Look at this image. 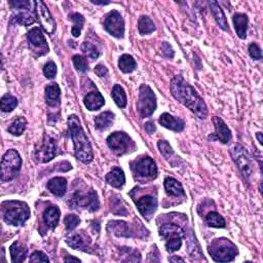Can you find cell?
<instances>
[{
	"label": "cell",
	"instance_id": "26",
	"mask_svg": "<svg viewBox=\"0 0 263 263\" xmlns=\"http://www.w3.org/2000/svg\"><path fill=\"white\" fill-rule=\"evenodd\" d=\"M10 256H12V261L14 263L24 262L27 258L28 250L24 244L21 242H15L9 248Z\"/></svg>",
	"mask_w": 263,
	"mask_h": 263
},
{
	"label": "cell",
	"instance_id": "28",
	"mask_svg": "<svg viewBox=\"0 0 263 263\" xmlns=\"http://www.w3.org/2000/svg\"><path fill=\"white\" fill-rule=\"evenodd\" d=\"M163 185H164V189H166L168 194L172 196L184 195L183 186L178 180L174 179L172 177H167L163 181Z\"/></svg>",
	"mask_w": 263,
	"mask_h": 263
},
{
	"label": "cell",
	"instance_id": "5",
	"mask_svg": "<svg viewBox=\"0 0 263 263\" xmlns=\"http://www.w3.org/2000/svg\"><path fill=\"white\" fill-rule=\"evenodd\" d=\"M22 167V158L19 152L15 149H9L1 160V181H12L17 177Z\"/></svg>",
	"mask_w": 263,
	"mask_h": 263
},
{
	"label": "cell",
	"instance_id": "30",
	"mask_svg": "<svg viewBox=\"0 0 263 263\" xmlns=\"http://www.w3.org/2000/svg\"><path fill=\"white\" fill-rule=\"evenodd\" d=\"M118 67L123 73H131L133 72L136 67H137V63L135 59L131 56V54H123L122 57L118 60Z\"/></svg>",
	"mask_w": 263,
	"mask_h": 263
},
{
	"label": "cell",
	"instance_id": "22",
	"mask_svg": "<svg viewBox=\"0 0 263 263\" xmlns=\"http://www.w3.org/2000/svg\"><path fill=\"white\" fill-rule=\"evenodd\" d=\"M61 90L57 83L48 84L46 87V102L50 107H58L60 105Z\"/></svg>",
	"mask_w": 263,
	"mask_h": 263
},
{
	"label": "cell",
	"instance_id": "9",
	"mask_svg": "<svg viewBox=\"0 0 263 263\" xmlns=\"http://www.w3.org/2000/svg\"><path fill=\"white\" fill-rule=\"evenodd\" d=\"M229 153L245 179L249 180L252 174V160L249 158L245 147L238 143H235L230 147Z\"/></svg>",
	"mask_w": 263,
	"mask_h": 263
},
{
	"label": "cell",
	"instance_id": "15",
	"mask_svg": "<svg viewBox=\"0 0 263 263\" xmlns=\"http://www.w3.org/2000/svg\"><path fill=\"white\" fill-rule=\"evenodd\" d=\"M34 4L36 21L48 34H53L56 31V22L52 17L48 6L42 1H34Z\"/></svg>",
	"mask_w": 263,
	"mask_h": 263
},
{
	"label": "cell",
	"instance_id": "44",
	"mask_svg": "<svg viewBox=\"0 0 263 263\" xmlns=\"http://www.w3.org/2000/svg\"><path fill=\"white\" fill-rule=\"evenodd\" d=\"M33 4L27 0H13V1H9V5L12 6L14 9H30V5Z\"/></svg>",
	"mask_w": 263,
	"mask_h": 263
},
{
	"label": "cell",
	"instance_id": "32",
	"mask_svg": "<svg viewBox=\"0 0 263 263\" xmlns=\"http://www.w3.org/2000/svg\"><path fill=\"white\" fill-rule=\"evenodd\" d=\"M69 20L73 23L72 26V30L71 33L74 37H79L80 32L83 28V24H84V18L82 15L79 14V13H72L68 16Z\"/></svg>",
	"mask_w": 263,
	"mask_h": 263
},
{
	"label": "cell",
	"instance_id": "6",
	"mask_svg": "<svg viewBox=\"0 0 263 263\" xmlns=\"http://www.w3.org/2000/svg\"><path fill=\"white\" fill-rule=\"evenodd\" d=\"M159 234L163 239H166V248L170 253L176 252L181 248L182 238L185 237L181 227L173 223H164L160 226Z\"/></svg>",
	"mask_w": 263,
	"mask_h": 263
},
{
	"label": "cell",
	"instance_id": "34",
	"mask_svg": "<svg viewBox=\"0 0 263 263\" xmlns=\"http://www.w3.org/2000/svg\"><path fill=\"white\" fill-rule=\"evenodd\" d=\"M111 96L113 101L119 108H125L127 106V95L124 89L119 84H115L112 89Z\"/></svg>",
	"mask_w": 263,
	"mask_h": 263
},
{
	"label": "cell",
	"instance_id": "45",
	"mask_svg": "<svg viewBox=\"0 0 263 263\" xmlns=\"http://www.w3.org/2000/svg\"><path fill=\"white\" fill-rule=\"evenodd\" d=\"M30 262H50V259L48 256L43 253L41 251H35L33 252L31 257H30Z\"/></svg>",
	"mask_w": 263,
	"mask_h": 263
},
{
	"label": "cell",
	"instance_id": "11",
	"mask_svg": "<svg viewBox=\"0 0 263 263\" xmlns=\"http://www.w3.org/2000/svg\"><path fill=\"white\" fill-rule=\"evenodd\" d=\"M131 169L134 171L137 177L141 179L152 180L158 176L157 163L151 158H141L131 164Z\"/></svg>",
	"mask_w": 263,
	"mask_h": 263
},
{
	"label": "cell",
	"instance_id": "41",
	"mask_svg": "<svg viewBox=\"0 0 263 263\" xmlns=\"http://www.w3.org/2000/svg\"><path fill=\"white\" fill-rule=\"evenodd\" d=\"M158 149H159L160 153L163 156V158H166L168 160H170V158H173L174 151H173V148L171 147V145H170V143L168 141H166V140L158 141Z\"/></svg>",
	"mask_w": 263,
	"mask_h": 263
},
{
	"label": "cell",
	"instance_id": "18",
	"mask_svg": "<svg viewBox=\"0 0 263 263\" xmlns=\"http://www.w3.org/2000/svg\"><path fill=\"white\" fill-rule=\"evenodd\" d=\"M159 124L176 133H180L185 128L184 120L180 117H175L170 113H162L159 117Z\"/></svg>",
	"mask_w": 263,
	"mask_h": 263
},
{
	"label": "cell",
	"instance_id": "25",
	"mask_svg": "<svg viewBox=\"0 0 263 263\" xmlns=\"http://www.w3.org/2000/svg\"><path fill=\"white\" fill-rule=\"evenodd\" d=\"M48 189L57 196H63L67 190V180L62 177L53 178L47 184Z\"/></svg>",
	"mask_w": 263,
	"mask_h": 263
},
{
	"label": "cell",
	"instance_id": "31",
	"mask_svg": "<svg viewBox=\"0 0 263 263\" xmlns=\"http://www.w3.org/2000/svg\"><path fill=\"white\" fill-rule=\"evenodd\" d=\"M138 29L140 34L147 35L156 31V25L148 16H142L138 22Z\"/></svg>",
	"mask_w": 263,
	"mask_h": 263
},
{
	"label": "cell",
	"instance_id": "35",
	"mask_svg": "<svg viewBox=\"0 0 263 263\" xmlns=\"http://www.w3.org/2000/svg\"><path fill=\"white\" fill-rule=\"evenodd\" d=\"M27 126V119L25 117H17L13 124L8 128V132L14 136H21L24 133Z\"/></svg>",
	"mask_w": 263,
	"mask_h": 263
},
{
	"label": "cell",
	"instance_id": "46",
	"mask_svg": "<svg viewBox=\"0 0 263 263\" xmlns=\"http://www.w3.org/2000/svg\"><path fill=\"white\" fill-rule=\"evenodd\" d=\"M249 53H250V56L254 60H261V58H262L261 50L256 45V43H251V45L249 46Z\"/></svg>",
	"mask_w": 263,
	"mask_h": 263
},
{
	"label": "cell",
	"instance_id": "43",
	"mask_svg": "<svg viewBox=\"0 0 263 263\" xmlns=\"http://www.w3.org/2000/svg\"><path fill=\"white\" fill-rule=\"evenodd\" d=\"M43 74H45V76L47 79H53L56 78L57 75V65L53 61H50L48 62L45 67H43Z\"/></svg>",
	"mask_w": 263,
	"mask_h": 263
},
{
	"label": "cell",
	"instance_id": "17",
	"mask_svg": "<svg viewBox=\"0 0 263 263\" xmlns=\"http://www.w3.org/2000/svg\"><path fill=\"white\" fill-rule=\"evenodd\" d=\"M212 120L216 128V132H215V134H212L209 136V140L210 141L218 140L224 144L228 143L230 138H232V133H230V130L224 123V120L218 116H214Z\"/></svg>",
	"mask_w": 263,
	"mask_h": 263
},
{
	"label": "cell",
	"instance_id": "53",
	"mask_svg": "<svg viewBox=\"0 0 263 263\" xmlns=\"http://www.w3.org/2000/svg\"><path fill=\"white\" fill-rule=\"evenodd\" d=\"M256 136L258 137V140H259V143L261 144V143H262V139H261V133H258V134H257Z\"/></svg>",
	"mask_w": 263,
	"mask_h": 263
},
{
	"label": "cell",
	"instance_id": "20",
	"mask_svg": "<svg viewBox=\"0 0 263 263\" xmlns=\"http://www.w3.org/2000/svg\"><path fill=\"white\" fill-rule=\"evenodd\" d=\"M60 216H61V211L59 208L56 206H51L47 208L45 212H43L42 218H43V221H45L46 225L49 228L54 229L59 224Z\"/></svg>",
	"mask_w": 263,
	"mask_h": 263
},
{
	"label": "cell",
	"instance_id": "24",
	"mask_svg": "<svg viewBox=\"0 0 263 263\" xmlns=\"http://www.w3.org/2000/svg\"><path fill=\"white\" fill-rule=\"evenodd\" d=\"M234 26L236 29L237 34L239 38L246 39L247 37V29H248V16L246 14H236L233 17Z\"/></svg>",
	"mask_w": 263,
	"mask_h": 263
},
{
	"label": "cell",
	"instance_id": "33",
	"mask_svg": "<svg viewBox=\"0 0 263 263\" xmlns=\"http://www.w3.org/2000/svg\"><path fill=\"white\" fill-rule=\"evenodd\" d=\"M109 232L113 233L117 237H130L127 232H129V225L124 221H111L107 226Z\"/></svg>",
	"mask_w": 263,
	"mask_h": 263
},
{
	"label": "cell",
	"instance_id": "3",
	"mask_svg": "<svg viewBox=\"0 0 263 263\" xmlns=\"http://www.w3.org/2000/svg\"><path fill=\"white\" fill-rule=\"evenodd\" d=\"M208 251L216 262H230L238 254L237 248L225 237L215 240Z\"/></svg>",
	"mask_w": 263,
	"mask_h": 263
},
{
	"label": "cell",
	"instance_id": "40",
	"mask_svg": "<svg viewBox=\"0 0 263 263\" xmlns=\"http://www.w3.org/2000/svg\"><path fill=\"white\" fill-rule=\"evenodd\" d=\"M72 62L74 67L78 69L81 73H85L89 70V63H87V60L85 57L80 56V54H75L72 58Z\"/></svg>",
	"mask_w": 263,
	"mask_h": 263
},
{
	"label": "cell",
	"instance_id": "19",
	"mask_svg": "<svg viewBox=\"0 0 263 263\" xmlns=\"http://www.w3.org/2000/svg\"><path fill=\"white\" fill-rule=\"evenodd\" d=\"M83 104L89 110L96 111L104 106L105 100L103 96L99 92H91L84 96Z\"/></svg>",
	"mask_w": 263,
	"mask_h": 263
},
{
	"label": "cell",
	"instance_id": "42",
	"mask_svg": "<svg viewBox=\"0 0 263 263\" xmlns=\"http://www.w3.org/2000/svg\"><path fill=\"white\" fill-rule=\"evenodd\" d=\"M65 226L67 230H73L75 227H78L80 223V219L79 216H76L74 214H69L65 217L64 219Z\"/></svg>",
	"mask_w": 263,
	"mask_h": 263
},
{
	"label": "cell",
	"instance_id": "49",
	"mask_svg": "<svg viewBox=\"0 0 263 263\" xmlns=\"http://www.w3.org/2000/svg\"><path fill=\"white\" fill-rule=\"evenodd\" d=\"M145 130L147 131V133L153 134L156 132V126L153 125V123H146L145 124Z\"/></svg>",
	"mask_w": 263,
	"mask_h": 263
},
{
	"label": "cell",
	"instance_id": "48",
	"mask_svg": "<svg viewBox=\"0 0 263 263\" xmlns=\"http://www.w3.org/2000/svg\"><path fill=\"white\" fill-rule=\"evenodd\" d=\"M94 71L99 76V78H104V76L108 73V69L102 64L97 65L95 67V69H94Z\"/></svg>",
	"mask_w": 263,
	"mask_h": 263
},
{
	"label": "cell",
	"instance_id": "51",
	"mask_svg": "<svg viewBox=\"0 0 263 263\" xmlns=\"http://www.w3.org/2000/svg\"><path fill=\"white\" fill-rule=\"evenodd\" d=\"M65 262H70V261H78V262H80V260L79 258H75V257H70V256H66L65 259H64Z\"/></svg>",
	"mask_w": 263,
	"mask_h": 263
},
{
	"label": "cell",
	"instance_id": "13",
	"mask_svg": "<svg viewBox=\"0 0 263 263\" xmlns=\"http://www.w3.org/2000/svg\"><path fill=\"white\" fill-rule=\"evenodd\" d=\"M71 205L72 207H75V208H82V209H86L90 212H95L99 209V208H100V202H99L98 194L93 189H91L90 191H87L86 193H83V194H80L79 192L75 193L72 196Z\"/></svg>",
	"mask_w": 263,
	"mask_h": 263
},
{
	"label": "cell",
	"instance_id": "29",
	"mask_svg": "<svg viewBox=\"0 0 263 263\" xmlns=\"http://www.w3.org/2000/svg\"><path fill=\"white\" fill-rule=\"evenodd\" d=\"M114 114L111 111H105L95 117V127L99 131H104L112 126Z\"/></svg>",
	"mask_w": 263,
	"mask_h": 263
},
{
	"label": "cell",
	"instance_id": "2",
	"mask_svg": "<svg viewBox=\"0 0 263 263\" xmlns=\"http://www.w3.org/2000/svg\"><path fill=\"white\" fill-rule=\"evenodd\" d=\"M68 127L74 145L75 157L83 163H90L94 158L91 142L87 139L79 117L72 114L68 118Z\"/></svg>",
	"mask_w": 263,
	"mask_h": 263
},
{
	"label": "cell",
	"instance_id": "50",
	"mask_svg": "<svg viewBox=\"0 0 263 263\" xmlns=\"http://www.w3.org/2000/svg\"><path fill=\"white\" fill-rule=\"evenodd\" d=\"M169 261H170V262H184L185 260H184V259H182L181 257L173 256V257H170V258H169Z\"/></svg>",
	"mask_w": 263,
	"mask_h": 263
},
{
	"label": "cell",
	"instance_id": "52",
	"mask_svg": "<svg viewBox=\"0 0 263 263\" xmlns=\"http://www.w3.org/2000/svg\"><path fill=\"white\" fill-rule=\"evenodd\" d=\"M93 3H96V4H108L109 2L108 1H105V2H102V1H94V0H92Z\"/></svg>",
	"mask_w": 263,
	"mask_h": 263
},
{
	"label": "cell",
	"instance_id": "1",
	"mask_svg": "<svg viewBox=\"0 0 263 263\" xmlns=\"http://www.w3.org/2000/svg\"><path fill=\"white\" fill-rule=\"evenodd\" d=\"M170 89L173 97L185 107H187L197 117L204 119L208 116L209 111H208L207 104L193 87L183 79V76H175L171 81Z\"/></svg>",
	"mask_w": 263,
	"mask_h": 263
},
{
	"label": "cell",
	"instance_id": "21",
	"mask_svg": "<svg viewBox=\"0 0 263 263\" xmlns=\"http://www.w3.org/2000/svg\"><path fill=\"white\" fill-rule=\"evenodd\" d=\"M36 21L35 12L32 13L30 9H21V12L13 15L10 22L21 26H30Z\"/></svg>",
	"mask_w": 263,
	"mask_h": 263
},
{
	"label": "cell",
	"instance_id": "27",
	"mask_svg": "<svg viewBox=\"0 0 263 263\" xmlns=\"http://www.w3.org/2000/svg\"><path fill=\"white\" fill-rule=\"evenodd\" d=\"M209 5L211 8V12L214 16V19L216 20L219 27H220L224 31H228V23H227L226 17L223 13L222 8L220 7V5H219V3L216 1H211V2H209Z\"/></svg>",
	"mask_w": 263,
	"mask_h": 263
},
{
	"label": "cell",
	"instance_id": "10",
	"mask_svg": "<svg viewBox=\"0 0 263 263\" xmlns=\"http://www.w3.org/2000/svg\"><path fill=\"white\" fill-rule=\"evenodd\" d=\"M107 145L117 156L126 155L135 149L132 148V146H135L133 140L125 132H115L111 134L107 138Z\"/></svg>",
	"mask_w": 263,
	"mask_h": 263
},
{
	"label": "cell",
	"instance_id": "36",
	"mask_svg": "<svg viewBox=\"0 0 263 263\" xmlns=\"http://www.w3.org/2000/svg\"><path fill=\"white\" fill-rule=\"evenodd\" d=\"M206 221H207V224L210 227H216V228L225 227V224H226L224 218L220 214H218L217 212H214V211L209 212L207 214Z\"/></svg>",
	"mask_w": 263,
	"mask_h": 263
},
{
	"label": "cell",
	"instance_id": "12",
	"mask_svg": "<svg viewBox=\"0 0 263 263\" xmlns=\"http://www.w3.org/2000/svg\"><path fill=\"white\" fill-rule=\"evenodd\" d=\"M27 38L29 41L30 50L36 58L45 56V54H47L50 52L49 45L40 28L36 27L31 29L28 32Z\"/></svg>",
	"mask_w": 263,
	"mask_h": 263
},
{
	"label": "cell",
	"instance_id": "39",
	"mask_svg": "<svg viewBox=\"0 0 263 263\" xmlns=\"http://www.w3.org/2000/svg\"><path fill=\"white\" fill-rule=\"evenodd\" d=\"M81 52L85 54L87 58H90L92 60H96L100 56V53H99L98 49L91 42H83L81 45Z\"/></svg>",
	"mask_w": 263,
	"mask_h": 263
},
{
	"label": "cell",
	"instance_id": "38",
	"mask_svg": "<svg viewBox=\"0 0 263 263\" xmlns=\"http://www.w3.org/2000/svg\"><path fill=\"white\" fill-rule=\"evenodd\" d=\"M18 105L17 98L12 96L10 94H6L1 99V110L4 112H10Z\"/></svg>",
	"mask_w": 263,
	"mask_h": 263
},
{
	"label": "cell",
	"instance_id": "47",
	"mask_svg": "<svg viewBox=\"0 0 263 263\" xmlns=\"http://www.w3.org/2000/svg\"><path fill=\"white\" fill-rule=\"evenodd\" d=\"M162 54H163L164 57H167L169 59L173 58V56H174V51H173V49H172L170 43H168V42H163L162 43Z\"/></svg>",
	"mask_w": 263,
	"mask_h": 263
},
{
	"label": "cell",
	"instance_id": "23",
	"mask_svg": "<svg viewBox=\"0 0 263 263\" xmlns=\"http://www.w3.org/2000/svg\"><path fill=\"white\" fill-rule=\"evenodd\" d=\"M106 182L114 188H120L126 183L124 171L120 168H113L106 175Z\"/></svg>",
	"mask_w": 263,
	"mask_h": 263
},
{
	"label": "cell",
	"instance_id": "16",
	"mask_svg": "<svg viewBox=\"0 0 263 263\" xmlns=\"http://www.w3.org/2000/svg\"><path fill=\"white\" fill-rule=\"evenodd\" d=\"M136 205L141 215L143 216L146 220H150L151 217L158 209V200L157 197L153 195H144L140 197L136 202Z\"/></svg>",
	"mask_w": 263,
	"mask_h": 263
},
{
	"label": "cell",
	"instance_id": "37",
	"mask_svg": "<svg viewBox=\"0 0 263 263\" xmlns=\"http://www.w3.org/2000/svg\"><path fill=\"white\" fill-rule=\"evenodd\" d=\"M66 243H67L71 248L76 249V250L86 251V248H89V247H87V243H86L85 238H83L79 234L68 237L67 239H66Z\"/></svg>",
	"mask_w": 263,
	"mask_h": 263
},
{
	"label": "cell",
	"instance_id": "14",
	"mask_svg": "<svg viewBox=\"0 0 263 263\" xmlns=\"http://www.w3.org/2000/svg\"><path fill=\"white\" fill-rule=\"evenodd\" d=\"M104 28L109 34L123 38L125 35V21L117 10H111L104 20Z\"/></svg>",
	"mask_w": 263,
	"mask_h": 263
},
{
	"label": "cell",
	"instance_id": "7",
	"mask_svg": "<svg viewBox=\"0 0 263 263\" xmlns=\"http://www.w3.org/2000/svg\"><path fill=\"white\" fill-rule=\"evenodd\" d=\"M138 112L141 117H149L157 109V96L151 87L142 84L139 89V99L137 103Z\"/></svg>",
	"mask_w": 263,
	"mask_h": 263
},
{
	"label": "cell",
	"instance_id": "4",
	"mask_svg": "<svg viewBox=\"0 0 263 263\" xmlns=\"http://www.w3.org/2000/svg\"><path fill=\"white\" fill-rule=\"evenodd\" d=\"M8 206L4 211L3 219L7 224L14 226H22L30 218V209L26 203L12 201L7 203Z\"/></svg>",
	"mask_w": 263,
	"mask_h": 263
},
{
	"label": "cell",
	"instance_id": "8",
	"mask_svg": "<svg viewBox=\"0 0 263 263\" xmlns=\"http://www.w3.org/2000/svg\"><path fill=\"white\" fill-rule=\"evenodd\" d=\"M59 155V148L54 142L53 139H52L50 136L45 135L36 144L34 148V152H33V157L38 162H49L50 160L53 159L56 156Z\"/></svg>",
	"mask_w": 263,
	"mask_h": 263
}]
</instances>
